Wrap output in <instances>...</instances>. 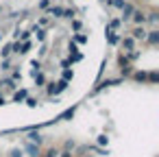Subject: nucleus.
I'll return each instance as SVG.
<instances>
[{
	"instance_id": "nucleus-29",
	"label": "nucleus",
	"mask_w": 159,
	"mask_h": 157,
	"mask_svg": "<svg viewBox=\"0 0 159 157\" xmlns=\"http://www.w3.org/2000/svg\"><path fill=\"white\" fill-rule=\"evenodd\" d=\"M9 157H24V150H22V148H13V150L9 153Z\"/></svg>"
},
{
	"instance_id": "nucleus-28",
	"label": "nucleus",
	"mask_w": 159,
	"mask_h": 157,
	"mask_svg": "<svg viewBox=\"0 0 159 157\" xmlns=\"http://www.w3.org/2000/svg\"><path fill=\"white\" fill-rule=\"evenodd\" d=\"M81 59H83V55H81V53H72L68 61H70V63H74V61H81Z\"/></svg>"
},
{
	"instance_id": "nucleus-32",
	"label": "nucleus",
	"mask_w": 159,
	"mask_h": 157,
	"mask_svg": "<svg viewBox=\"0 0 159 157\" xmlns=\"http://www.w3.org/2000/svg\"><path fill=\"white\" fill-rule=\"evenodd\" d=\"M11 81H22V74H20V70H13V74H11Z\"/></svg>"
},
{
	"instance_id": "nucleus-20",
	"label": "nucleus",
	"mask_w": 159,
	"mask_h": 157,
	"mask_svg": "<svg viewBox=\"0 0 159 157\" xmlns=\"http://www.w3.org/2000/svg\"><path fill=\"white\" fill-rule=\"evenodd\" d=\"M146 81H150V83H157V81H159V72H157V70L148 72V79H146Z\"/></svg>"
},
{
	"instance_id": "nucleus-14",
	"label": "nucleus",
	"mask_w": 159,
	"mask_h": 157,
	"mask_svg": "<svg viewBox=\"0 0 159 157\" xmlns=\"http://www.w3.org/2000/svg\"><path fill=\"white\" fill-rule=\"evenodd\" d=\"M50 16H55V18H63V7H50V11H48Z\"/></svg>"
},
{
	"instance_id": "nucleus-25",
	"label": "nucleus",
	"mask_w": 159,
	"mask_h": 157,
	"mask_svg": "<svg viewBox=\"0 0 159 157\" xmlns=\"http://www.w3.org/2000/svg\"><path fill=\"white\" fill-rule=\"evenodd\" d=\"M42 157H59V150H57V148H48Z\"/></svg>"
},
{
	"instance_id": "nucleus-18",
	"label": "nucleus",
	"mask_w": 159,
	"mask_h": 157,
	"mask_svg": "<svg viewBox=\"0 0 159 157\" xmlns=\"http://www.w3.org/2000/svg\"><path fill=\"white\" fill-rule=\"evenodd\" d=\"M13 35H18L20 42H29V39H31V31H22V33L18 31V33H13Z\"/></svg>"
},
{
	"instance_id": "nucleus-7",
	"label": "nucleus",
	"mask_w": 159,
	"mask_h": 157,
	"mask_svg": "<svg viewBox=\"0 0 159 157\" xmlns=\"http://www.w3.org/2000/svg\"><path fill=\"white\" fill-rule=\"evenodd\" d=\"M146 39H148L150 46H157V44H159V31H157V29L148 31V33H146Z\"/></svg>"
},
{
	"instance_id": "nucleus-6",
	"label": "nucleus",
	"mask_w": 159,
	"mask_h": 157,
	"mask_svg": "<svg viewBox=\"0 0 159 157\" xmlns=\"http://www.w3.org/2000/svg\"><path fill=\"white\" fill-rule=\"evenodd\" d=\"M74 113H76V105H72L70 109H66L63 113H59V116H57V122H59V120H72Z\"/></svg>"
},
{
	"instance_id": "nucleus-8",
	"label": "nucleus",
	"mask_w": 159,
	"mask_h": 157,
	"mask_svg": "<svg viewBox=\"0 0 159 157\" xmlns=\"http://www.w3.org/2000/svg\"><path fill=\"white\" fill-rule=\"evenodd\" d=\"M131 79L137 81V83H144V81L148 79V72H146V70H135V72H131Z\"/></svg>"
},
{
	"instance_id": "nucleus-13",
	"label": "nucleus",
	"mask_w": 159,
	"mask_h": 157,
	"mask_svg": "<svg viewBox=\"0 0 159 157\" xmlns=\"http://www.w3.org/2000/svg\"><path fill=\"white\" fill-rule=\"evenodd\" d=\"M11 53L24 55V44H22V42H16V44H11Z\"/></svg>"
},
{
	"instance_id": "nucleus-36",
	"label": "nucleus",
	"mask_w": 159,
	"mask_h": 157,
	"mask_svg": "<svg viewBox=\"0 0 159 157\" xmlns=\"http://www.w3.org/2000/svg\"><path fill=\"white\" fill-rule=\"evenodd\" d=\"M107 142H109V137H107V135H98V144H100V146H102V144H107Z\"/></svg>"
},
{
	"instance_id": "nucleus-10",
	"label": "nucleus",
	"mask_w": 159,
	"mask_h": 157,
	"mask_svg": "<svg viewBox=\"0 0 159 157\" xmlns=\"http://www.w3.org/2000/svg\"><path fill=\"white\" fill-rule=\"evenodd\" d=\"M133 22L137 24V26H144V22H146V13H142V11H133Z\"/></svg>"
},
{
	"instance_id": "nucleus-11",
	"label": "nucleus",
	"mask_w": 159,
	"mask_h": 157,
	"mask_svg": "<svg viewBox=\"0 0 159 157\" xmlns=\"http://www.w3.org/2000/svg\"><path fill=\"white\" fill-rule=\"evenodd\" d=\"M133 11H135V7L126 2V5L122 7V20H131V16H133Z\"/></svg>"
},
{
	"instance_id": "nucleus-15",
	"label": "nucleus",
	"mask_w": 159,
	"mask_h": 157,
	"mask_svg": "<svg viewBox=\"0 0 159 157\" xmlns=\"http://www.w3.org/2000/svg\"><path fill=\"white\" fill-rule=\"evenodd\" d=\"M72 79H74V72H72V68H66V70H63V76H61V81H68V83H70Z\"/></svg>"
},
{
	"instance_id": "nucleus-19",
	"label": "nucleus",
	"mask_w": 159,
	"mask_h": 157,
	"mask_svg": "<svg viewBox=\"0 0 159 157\" xmlns=\"http://www.w3.org/2000/svg\"><path fill=\"white\" fill-rule=\"evenodd\" d=\"M74 146H76V142H74V140H66V144H63V150L72 153V150H74Z\"/></svg>"
},
{
	"instance_id": "nucleus-39",
	"label": "nucleus",
	"mask_w": 159,
	"mask_h": 157,
	"mask_svg": "<svg viewBox=\"0 0 159 157\" xmlns=\"http://www.w3.org/2000/svg\"><path fill=\"white\" fill-rule=\"evenodd\" d=\"M61 157H72V153H68V150H63V153H61Z\"/></svg>"
},
{
	"instance_id": "nucleus-3",
	"label": "nucleus",
	"mask_w": 159,
	"mask_h": 157,
	"mask_svg": "<svg viewBox=\"0 0 159 157\" xmlns=\"http://www.w3.org/2000/svg\"><path fill=\"white\" fill-rule=\"evenodd\" d=\"M120 42H122V48H124L126 55H129L131 50H135V39H131V35H129V37H120Z\"/></svg>"
},
{
	"instance_id": "nucleus-26",
	"label": "nucleus",
	"mask_w": 159,
	"mask_h": 157,
	"mask_svg": "<svg viewBox=\"0 0 159 157\" xmlns=\"http://www.w3.org/2000/svg\"><path fill=\"white\" fill-rule=\"evenodd\" d=\"M107 2H109V5H113V7H118V9H122V7L126 5L124 0H107Z\"/></svg>"
},
{
	"instance_id": "nucleus-40",
	"label": "nucleus",
	"mask_w": 159,
	"mask_h": 157,
	"mask_svg": "<svg viewBox=\"0 0 159 157\" xmlns=\"http://www.w3.org/2000/svg\"><path fill=\"white\" fill-rule=\"evenodd\" d=\"M2 105H5V98H2V96H0V107H2Z\"/></svg>"
},
{
	"instance_id": "nucleus-31",
	"label": "nucleus",
	"mask_w": 159,
	"mask_h": 157,
	"mask_svg": "<svg viewBox=\"0 0 159 157\" xmlns=\"http://www.w3.org/2000/svg\"><path fill=\"white\" fill-rule=\"evenodd\" d=\"M118 63H120V68H124V66H131V63H129V59H126L124 55H120V57H118Z\"/></svg>"
},
{
	"instance_id": "nucleus-23",
	"label": "nucleus",
	"mask_w": 159,
	"mask_h": 157,
	"mask_svg": "<svg viewBox=\"0 0 159 157\" xmlns=\"http://www.w3.org/2000/svg\"><path fill=\"white\" fill-rule=\"evenodd\" d=\"M74 42H76V44H85V42H87V35H83V33H76V35H74Z\"/></svg>"
},
{
	"instance_id": "nucleus-12",
	"label": "nucleus",
	"mask_w": 159,
	"mask_h": 157,
	"mask_svg": "<svg viewBox=\"0 0 159 157\" xmlns=\"http://www.w3.org/2000/svg\"><path fill=\"white\" fill-rule=\"evenodd\" d=\"M107 37H109V44H111V46H116V44H120V35H116V33H111L109 29H107Z\"/></svg>"
},
{
	"instance_id": "nucleus-34",
	"label": "nucleus",
	"mask_w": 159,
	"mask_h": 157,
	"mask_svg": "<svg viewBox=\"0 0 159 157\" xmlns=\"http://www.w3.org/2000/svg\"><path fill=\"white\" fill-rule=\"evenodd\" d=\"M89 150H94V153H98V155H109V150H102V148H98V146H89Z\"/></svg>"
},
{
	"instance_id": "nucleus-1",
	"label": "nucleus",
	"mask_w": 159,
	"mask_h": 157,
	"mask_svg": "<svg viewBox=\"0 0 159 157\" xmlns=\"http://www.w3.org/2000/svg\"><path fill=\"white\" fill-rule=\"evenodd\" d=\"M68 85H70L68 81H61V79H59L57 83H48V85H46V92H48V96L57 98L61 92H66V90H68Z\"/></svg>"
},
{
	"instance_id": "nucleus-5",
	"label": "nucleus",
	"mask_w": 159,
	"mask_h": 157,
	"mask_svg": "<svg viewBox=\"0 0 159 157\" xmlns=\"http://www.w3.org/2000/svg\"><path fill=\"white\" fill-rule=\"evenodd\" d=\"M146 33H148V31H146L144 26H135L133 33H131V39H142V42H144V39H146Z\"/></svg>"
},
{
	"instance_id": "nucleus-33",
	"label": "nucleus",
	"mask_w": 159,
	"mask_h": 157,
	"mask_svg": "<svg viewBox=\"0 0 159 157\" xmlns=\"http://www.w3.org/2000/svg\"><path fill=\"white\" fill-rule=\"evenodd\" d=\"M24 103H26L29 107H37V103H39V100H37V98H31V96H29V98H26Z\"/></svg>"
},
{
	"instance_id": "nucleus-22",
	"label": "nucleus",
	"mask_w": 159,
	"mask_h": 157,
	"mask_svg": "<svg viewBox=\"0 0 159 157\" xmlns=\"http://www.w3.org/2000/svg\"><path fill=\"white\" fill-rule=\"evenodd\" d=\"M31 33H37V39H39V42H44V37H46V33H44V31H42L39 26H35V29H33Z\"/></svg>"
},
{
	"instance_id": "nucleus-21",
	"label": "nucleus",
	"mask_w": 159,
	"mask_h": 157,
	"mask_svg": "<svg viewBox=\"0 0 159 157\" xmlns=\"http://www.w3.org/2000/svg\"><path fill=\"white\" fill-rule=\"evenodd\" d=\"M0 70H2V72L11 70V61H9V59H2V61H0Z\"/></svg>"
},
{
	"instance_id": "nucleus-37",
	"label": "nucleus",
	"mask_w": 159,
	"mask_h": 157,
	"mask_svg": "<svg viewBox=\"0 0 159 157\" xmlns=\"http://www.w3.org/2000/svg\"><path fill=\"white\" fill-rule=\"evenodd\" d=\"M50 7V0H42V2H39V9H48Z\"/></svg>"
},
{
	"instance_id": "nucleus-17",
	"label": "nucleus",
	"mask_w": 159,
	"mask_h": 157,
	"mask_svg": "<svg viewBox=\"0 0 159 157\" xmlns=\"http://www.w3.org/2000/svg\"><path fill=\"white\" fill-rule=\"evenodd\" d=\"M9 55H11V44H5L2 50H0V57H2V59H9Z\"/></svg>"
},
{
	"instance_id": "nucleus-4",
	"label": "nucleus",
	"mask_w": 159,
	"mask_h": 157,
	"mask_svg": "<svg viewBox=\"0 0 159 157\" xmlns=\"http://www.w3.org/2000/svg\"><path fill=\"white\" fill-rule=\"evenodd\" d=\"M29 142H31V144L42 146V144H44V135H42L39 131H29Z\"/></svg>"
},
{
	"instance_id": "nucleus-30",
	"label": "nucleus",
	"mask_w": 159,
	"mask_h": 157,
	"mask_svg": "<svg viewBox=\"0 0 159 157\" xmlns=\"http://www.w3.org/2000/svg\"><path fill=\"white\" fill-rule=\"evenodd\" d=\"M74 16H76V11H74V9H63V18H70V20H72Z\"/></svg>"
},
{
	"instance_id": "nucleus-2",
	"label": "nucleus",
	"mask_w": 159,
	"mask_h": 157,
	"mask_svg": "<svg viewBox=\"0 0 159 157\" xmlns=\"http://www.w3.org/2000/svg\"><path fill=\"white\" fill-rule=\"evenodd\" d=\"M24 155H29V157H42V148L37 146V144H31V142H24Z\"/></svg>"
},
{
	"instance_id": "nucleus-38",
	"label": "nucleus",
	"mask_w": 159,
	"mask_h": 157,
	"mask_svg": "<svg viewBox=\"0 0 159 157\" xmlns=\"http://www.w3.org/2000/svg\"><path fill=\"white\" fill-rule=\"evenodd\" d=\"M72 29H74V31H81V22L74 20V22H72Z\"/></svg>"
},
{
	"instance_id": "nucleus-27",
	"label": "nucleus",
	"mask_w": 159,
	"mask_h": 157,
	"mask_svg": "<svg viewBox=\"0 0 159 157\" xmlns=\"http://www.w3.org/2000/svg\"><path fill=\"white\" fill-rule=\"evenodd\" d=\"M157 20H159V18H157V13H155V11L146 16V22H150V24H157Z\"/></svg>"
},
{
	"instance_id": "nucleus-16",
	"label": "nucleus",
	"mask_w": 159,
	"mask_h": 157,
	"mask_svg": "<svg viewBox=\"0 0 159 157\" xmlns=\"http://www.w3.org/2000/svg\"><path fill=\"white\" fill-rule=\"evenodd\" d=\"M35 85H37V87H44V85H46V76H44L42 72L35 74Z\"/></svg>"
},
{
	"instance_id": "nucleus-24",
	"label": "nucleus",
	"mask_w": 159,
	"mask_h": 157,
	"mask_svg": "<svg viewBox=\"0 0 159 157\" xmlns=\"http://www.w3.org/2000/svg\"><path fill=\"white\" fill-rule=\"evenodd\" d=\"M131 72H133V66H124V68H120V74H122V76H131Z\"/></svg>"
},
{
	"instance_id": "nucleus-35",
	"label": "nucleus",
	"mask_w": 159,
	"mask_h": 157,
	"mask_svg": "<svg viewBox=\"0 0 159 157\" xmlns=\"http://www.w3.org/2000/svg\"><path fill=\"white\" fill-rule=\"evenodd\" d=\"M109 29H120V20H111L109 22Z\"/></svg>"
},
{
	"instance_id": "nucleus-9",
	"label": "nucleus",
	"mask_w": 159,
	"mask_h": 157,
	"mask_svg": "<svg viewBox=\"0 0 159 157\" xmlns=\"http://www.w3.org/2000/svg\"><path fill=\"white\" fill-rule=\"evenodd\" d=\"M26 98H29V90H18V92L13 94V103H18V105L24 103Z\"/></svg>"
}]
</instances>
